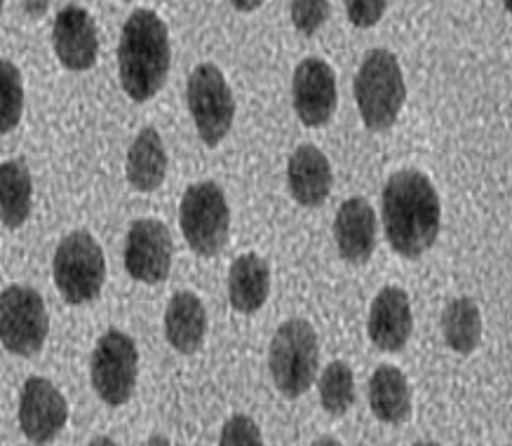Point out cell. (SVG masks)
I'll list each match as a JSON object with an SVG mask.
<instances>
[{"mask_svg": "<svg viewBox=\"0 0 512 446\" xmlns=\"http://www.w3.org/2000/svg\"><path fill=\"white\" fill-rule=\"evenodd\" d=\"M383 231L395 254L416 259L435 245L440 235V198L426 174L395 172L383 186Z\"/></svg>", "mask_w": 512, "mask_h": 446, "instance_id": "cell-1", "label": "cell"}, {"mask_svg": "<svg viewBox=\"0 0 512 446\" xmlns=\"http://www.w3.org/2000/svg\"><path fill=\"white\" fill-rule=\"evenodd\" d=\"M172 64L170 31L151 10L127 17L118 45V73L132 101H148L163 90Z\"/></svg>", "mask_w": 512, "mask_h": 446, "instance_id": "cell-2", "label": "cell"}, {"mask_svg": "<svg viewBox=\"0 0 512 446\" xmlns=\"http://www.w3.org/2000/svg\"><path fill=\"white\" fill-rule=\"evenodd\" d=\"M407 85L400 62L390 50H369L355 76V101L362 123L372 132H386L400 118Z\"/></svg>", "mask_w": 512, "mask_h": 446, "instance_id": "cell-3", "label": "cell"}, {"mask_svg": "<svg viewBox=\"0 0 512 446\" xmlns=\"http://www.w3.org/2000/svg\"><path fill=\"white\" fill-rule=\"evenodd\" d=\"M318 364L320 341L313 324L299 317L282 322L268 350V367L280 393L289 400L308 393L318 376Z\"/></svg>", "mask_w": 512, "mask_h": 446, "instance_id": "cell-4", "label": "cell"}, {"mask_svg": "<svg viewBox=\"0 0 512 446\" xmlns=\"http://www.w3.org/2000/svg\"><path fill=\"white\" fill-rule=\"evenodd\" d=\"M179 223L188 247L195 254H219L231 231V209L224 188L214 181H198L188 186L179 205Z\"/></svg>", "mask_w": 512, "mask_h": 446, "instance_id": "cell-5", "label": "cell"}, {"mask_svg": "<svg viewBox=\"0 0 512 446\" xmlns=\"http://www.w3.org/2000/svg\"><path fill=\"white\" fill-rule=\"evenodd\" d=\"M52 270L59 294L71 306L94 301L104 289V252L87 231H73L59 242Z\"/></svg>", "mask_w": 512, "mask_h": 446, "instance_id": "cell-6", "label": "cell"}, {"mask_svg": "<svg viewBox=\"0 0 512 446\" xmlns=\"http://www.w3.org/2000/svg\"><path fill=\"white\" fill-rule=\"evenodd\" d=\"M186 97L200 139L212 148L219 146L235 120L233 92L219 66L210 62L195 66L188 76Z\"/></svg>", "mask_w": 512, "mask_h": 446, "instance_id": "cell-7", "label": "cell"}, {"mask_svg": "<svg viewBox=\"0 0 512 446\" xmlns=\"http://www.w3.org/2000/svg\"><path fill=\"white\" fill-rule=\"evenodd\" d=\"M50 331L43 296L33 287L12 285L0 296V341L12 355L33 357Z\"/></svg>", "mask_w": 512, "mask_h": 446, "instance_id": "cell-8", "label": "cell"}, {"mask_svg": "<svg viewBox=\"0 0 512 446\" xmlns=\"http://www.w3.org/2000/svg\"><path fill=\"white\" fill-rule=\"evenodd\" d=\"M139 353L130 336L118 329H109L97 341L90 362L92 388L111 407H120L132 400L137 385Z\"/></svg>", "mask_w": 512, "mask_h": 446, "instance_id": "cell-9", "label": "cell"}, {"mask_svg": "<svg viewBox=\"0 0 512 446\" xmlns=\"http://www.w3.org/2000/svg\"><path fill=\"white\" fill-rule=\"evenodd\" d=\"M69 421L66 397L47 378L31 376L19 397V428L29 442L45 446L55 442Z\"/></svg>", "mask_w": 512, "mask_h": 446, "instance_id": "cell-10", "label": "cell"}, {"mask_svg": "<svg viewBox=\"0 0 512 446\" xmlns=\"http://www.w3.org/2000/svg\"><path fill=\"white\" fill-rule=\"evenodd\" d=\"M125 268L137 282L158 285L172 268V235L158 219H139L125 240Z\"/></svg>", "mask_w": 512, "mask_h": 446, "instance_id": "cell-11", "label": "cell"}, {"mask_svg": "<svg viewBox=\"0 0 512 446\" xmlns=\"http://www.w3.org/2000/svg\"><path fill=\"white\" fill-rule=\"evenodd\" d=\"M294 111L303 125L320 127L336 111V73L325 59L308 57L296 66L292 80Z\"/></svg>", "mask_w": 512, "mask_h": 446, "instance_id": "cell-12", "label": "cell"}, {"mask_svg": "<svg viewBox=\"0 0 512 446\" xmlns=\"http://www.w3.org/2000/svg\"><path fill=\"white\" fill-rule=\"evenodd\" d=\"M57 59L69 71H87L97 62L99 31L90 12L80 5H66L52 29Z\"/></svg>", "mask_w": 512, "mask_h": 446, "instance_id": "cell-13", "label": "cell"}, {"mask_svg": "<svg viewBox=\"0 0 512 446\" xmlns=\"http://www.w3.org/2000/svg\"><path fill=\"white\" fill-rule=\"evenodd\" d=\"M414 329L409 294L400 287H383L372 303L367 322L369 341L386 353H397L407 346Z\"/></svg>", "mask_w": 512, "mask_h": 446, "instance_id": "cell-14", "label": "cell"}, {"mask_svg": "<svg viewBox=\"0 0 512 446\" xmlns=\"http://www.w3.org/2000/svg\"><path fill=\"white\" fill-rule=\"evenodd\" d=\"M376 212L367 200L350 198L343 202L334 219V238L341 259L353 266H365L376 249Z\"/></svg>", "mask_w": 512, "mask_h": 446, "instance_id": "cell-15", "label": "cell"}, {"mask_svg": "<svg viewBox=\"0 0 512 446\" xmlns=\"http://www.w3.org/2000/svg\"><path fill=\"white\" fill-rule=\"evenodd\" d=\"M287 186L292 198L303 207H320L334 186L332 165L318 146L296 148L287 165Z\"/></svg>", "mask_w": 512, "mask_h": 446, "instance_id": "cell-16", "label": "cell"}, {"mask_svg": "<svg viewBox=\"0 0 512 446\" xmlns=\"http://www.w3.org/2000/svg\"><path fill=\"white\" fill-rule=\"evenodd\" d=\"M207 334V313L202 301L193 292H177L170 299L165 313L167 343L181 355L200 350Z\"/></svg>", "mask_w": 512, "mask_h": 446, "instance_id": "cell-17", "label": "cell"}, {"mask_svg": "<svg viewBox=\"0 0 512 446\" xmlns=\"http://www.w3.org/2000/svg\"><path fill=\"white\" fill-rule=\"evenodd\" d=\"M369 407L381 423L400 425L412 416V388L393 364H381L369 378Z\"/></svg>", "mask_w": 512, "mask_h": 446, "instance_id": "cell-18", "label": "cell"}, {"mask_svg": "<svg viewBox=\"0 0 512 446\" xmlns=\"http://www.w3.org/2000/svg\"><path fill=\"white\" fill-rule=\"evenodd\" d=\"M271 292V268L259 254H242L228 273V299L238 313L252 315L264 308Z\"/></svg>", "mask_w": 512, "mask_h": 446, "instance_id": "cell-19", "label": "cell"}, {"mask_svg": "<svg viewBox=\"0 0 512 446\" xmlns=\"http://www.w3.org/2000/svg\"><path fill=\"white\" fill-rule=\"evenodd\" d=\"M167 177V151L158 130L144 127L127 151V181L134 191L153 193Z\"/></svg>", "mask_w": 512, "mask_h": 446, "instance_id": "cell-20", "label": "cell"}, {"mask_svg": "<svg viewBox=\"0 0 512 446\" xmlns=\"http://www.w3.org/2000/svg\"><path fill=\"white\" fill-rule=\"evenodd\" d=\"M33 181L29 167L22 160H8L0 165V219L5 228L24 226L31 214Z\"/></svg>", "mask_w": 512, "mask_h": 446, "instance_id": "cell-21", "label": "cell"}, {"mask_svg": "<svg viewBox=\"0 0 512 446\" xmlns=\"http://www.w3.org/2000/svg\"><path fill=\"white\" fill-rule=\"evenodd\" d=\"M442 336L458 355L475 353L482 341V313L470 296H458L442 310Z\"/></svg>", "mask_w": 512, "mask_h": 446, "instance_id": "cell-22", "label": "cell"}, {"mask_svg": "<svg viewBox=\"0 0 512 446\" xmlns=\"http://www.w3.org/2000/svg\"><path fill=\"white\" fill-rule=\"evenodd\" d=\"M320 404L332 416L348 414L355 404V376L343 360L329 362L320 374Z\"/></svg>", "mask_w": 512, "mask_h": 446, "instance_id": "cell-23", "label": "cell"}, {"mask_svg": "<svg viewBox=\"0 0 512 446\" xmlns=\"http://www.w3.org/2000/svg\"><path fill=\"white\" fill-rule=\"evenodd\" d=\"M0 132H12L22 120L24 85L22 73L12 62H0Z\"/></svg>", "mask_w": 512, "mask_h": 446, "instance_id": "cell-24", "label": "cell"}, {"mask_svg": "<svg viewBox=\"0 0 512 446\" xmlns=\"http://www.w3.org/2000/svg\"><path fill=\"white\" fill-rule=\"evenodd\" d=\"M329 10H332V5L325 0H296L289 5V15H292L296 31H301L303 36L318 33L320 26L329 19Z\"/></svg>", "mask_w": 512, "mask_h": 446, "instance_id": "cell-25", "label": "cell"}, {"mask_svg": "<svg viewBox=\"0 0 512 446\" xmlns=\"http://www.w3.org/2000/svg\"><path fill=\"white\" fill-rule=\"evenodd\" d=\"M219 446H264L259 425L245 414L231 416L221 430Z\"/></svg>", "mask_w": 512, "mask_h": 446, "instance_id": "cell-26", "label": "cell"}, {"mask_svg": "<svg viewBox=\"0 0 512 446\" xmlns=\"http://www.w3.org/2000/svg\"><path fill=\"white\" fill-rule=\"evenodd\" d=\"M388 3H362V0H353V3L346 5L350 24L357 26V29H369L376 22H381V17L386 15Z\"/></svg>", "mask_w": 512, "mask_h": 446, "instance_id": "cell-27", "label": "cell"}, {"mask_svg": "<svg viewBox=\"0 0 512 446\" xmlns=\"http://www.w3.org/2000/svg\"><path fill=\"white\" fill-rule=\"evenodd\" d=\"M144 446H172L170 439H167L165 435H151L146 439Z\"/></svg>", "mask_w": 512, "mask_h": 446, "instance_id": "cell-28", "label": "cell"}, {"mask_svg": "<svg viewBox=\"0 0 512 446\" xmlns=\"http://www.w3.org/2000/svg\"><path fill=\"white\" fill-rule=\"evenodd\" d=\"M313 446H343L339 439H334V437H329V435H325V437H318L313 442Z\"/></svg>", "mask_w": 512, "mask_h": 446, "instance_id": "cell-29", "label": "cell"}, {"mask_svg": "<svg viewBox=\"0 0 512 446\" xmlns=\"http://www.w3.org/2000/svg\"><path fill=\"white\" fill-rule=\"evenodd\" d=\"M87 446H116V442H113L111 437H106V435H99V437H94L90 444Z\"/></svg>", "mask_w": 512, "mask_h": 446, "instance_id": "cell-30", "label": "cell"}, {"mask_svg": "<svg viewBox=\"0 0 512 446\" xmlns=\"http://www.w3.org/2000/svg\"><path fill=\"white\" fill-rule=\"evenodd\" d=\"M233 8L235 10H242V12H252L256 8H261V3H235Z\"/></svg>", "mask_w": 512, "mask_h": 446, "instance_id": "cell-31", "label": "cell"}, {"mask_svg": "<svg viewBox=\"0 0 512 446\" xmlns=\"http://www.w3.org/2000/svg\"><path fill=\"white\" fill-rule=\"evenodd\" d=\"M24 8L29 10V12H45V10H47V3H36V5H33V3H26Z\"/></svg>", "mask_w": 512, "mask_h": 446, "instance_id": "cell-32", "label": "cell"}, {"mask_svg": "<svg viewBox=\"0 0 512 446\" xmlns=\"http://www.w3.org/2000/svg\"><path fill=\"white\" fill-rule=\"evenodd\" d=\"M414 446H440V444H435V442H419V444H414Z\"/></svg>", "mask_w": 512, "mask_h": 446, "instance_id": "cell-33", "label": "cell"}, {"mask_svg": "<svg viewBox=\"0 0 512 446\" xmlns=\"http://www.w3.org/2000/svg\"><path fill=\"white\" fill-rule=\"evenodd\" d=\"M505 10H508V12H512V3H505Z\"/></svg>", "mask_w": 512, "mask_h": 446, "instance_id": "cell-34", "label": "cell"}]
</instances>
